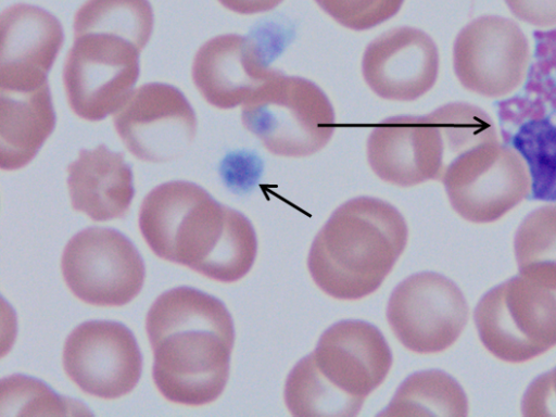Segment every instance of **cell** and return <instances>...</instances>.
<instances>
[{
  "instance_id": "cell-27",
  "label": "cell",
  "mask_w": 556,
  "mask_h": 417,
  "mask_svg": "<svg viewBox=\"0 0 556 417\" xmlns=\"http://www.w3.org/2000/svg\"><path fill=\"white\" fill-rule=\"evenodd\" d=\"M226 9L239 14H255L275 9L282 0H218Z\"/></svg>"
},
{
  "instance_id": "cell-16",
  "label": "cell",
  "mask_w": 556,
  "mask_h": 417,
  "mask_svg": "<svg viewBox=\"0 0 556 417\" xmlns=\"http://www.w3.org/2000/svg\"><path fill=\"white\" fill-rule=\"evenodd\" d=\"M279 71L269 67L251 38L228 34L206 41L192 64V80L202 97L218 109L243 104Z\"/></svg>"
},
{
  "instance_id": "cell-18",
  "label": "cell",
  "mask_w": 556,
  "mask_h": 417,
  "mask_svg": "<svg viewBox=\"0 0 556 417\" xmlns=\"http://www.w3.org/2000/svg\"><path fill=\"white\" fill-rule=\"evenodd\" d=\"M67 187L72 207L96 222L127 214L135 194L132 172L124 155L104 144L81 150L67 166Z\"/></svg>"
},
{
  "instance_id": "cell-11",
  "label": "cell",
  "mask_w": 556,
  "mask_h": 417,
  "mask_svg": "<svg viewBox=\"0 0 556 417\" xmlns=\"http://www.w3.org/2000/svg\"><path fill=\"white\" fill-rule=\"evenodd\" d=\"M530 65V48L521 28L497 15L480 16L457 35L453 47L454 72L462 86L485 98L516 91Z\"/></svg>"
},
{
  "instance_id": "cell-26",
  "label": "cell",
  "mask_w": 556,
  "mask_h": 417,
  "mask_svg": "<svg viewBox=\"0 0 556 417\" xmlns=\"http://www.w3.org/2000/svg\"><path fill=\"white\" fill-rule=\"evenodd\" d=\"M520 21L540 28L556 26V0H505Z\"/></svg>"
},
{
  "instance_id": "cell-25",
  "label": "cell",
  "mask_w": 556,
  "mask_h": 417,
  "mask_svg": "<svg viewBox=\"0 0 556 417\" xmlns=\"http://www.w3.org/2000/svg\"><path fill=\"white\" fill-rule=\"evenodd\" d=\"M522 413L527 416L556 415V368L532 382L522 401Z\"/></svg>"
},
{
  "instance_id": "cell-9",
  "label": "cell",
  "mask_w": 556,
  "mask_h": 417,
  "mask_svg": "<svg viewBox=\"0 0 556 417\" xmlns=\"http://www.w3.org/2000/svg\"><path fill=\"white\" fill-rule=\"evenodd\" d=\"M139 53L135 45L117 36H74L63 67V84L72 111L91 122L115 112L138 79Z\"/></svg>"
},
{
  "instance_id": "cell-1",
  "label": "cell",
  "mask_w": 556,
  "mask_h": 417,
  "mask_svg": "<svg viewBox=\"0 0 556 417\" xmlns=\"http://www.w3.org/2000/svg\"><path fill=\"white\" fill-rule=\"evenodd\" d=\"M153 381L168 401H215L229 377L235 342L231 316L218 299L190 287L162 293L146 317Z\"/></svg>"
},
{
  "instance_id": "cell-2",
  "label": "cell",
  "mask_w": 556,
  "mask_h": 417,
  "mask_svg": "<svg viewBox=\"0 0 556 417\" xmlns=\"http://www.w3.org/2000/svg\"><path fill=\"white\" fill-rule=\"evenodd\" d=\"M139 228L160 258L222 282L244 277L256 256L250 220L189 181H169L151 190L140 207Z\"/></svg>"
},
{
  "instance_id": "cell-14",
  "label": "cell",
  "mask_w": 556,
  "mask_h": 417,
  "mask_svg": "<svg viewBox=\"0 0 556 417\" xmlns=\"http://www.w3.org/2000/svg\"><path fill=\"white\" fill-rule=\"evenodd\" d=\"M67 377L85 393L113 400L137 386L142 357L131 331L115 321L90 320L67 337L62 356Z\"/></svg>"
},
{
  "instance_id": "cell-21",
  "label": "cell",
  "mask_w": 556,
  "mask_h": 417,
  "mask_svg": "<svg viewBox=\"0 0 556 417\" xmlns=\"http://www.w3.org/2000/svg\"><path fill=\"white\" fill-rule=\"evenodd\" d=\"M152 28L153 12L148 0H87L74 17V36H117L140 51L148 43Z\"/></svg>"
},
{
  "instance_id": "cell-13",
  "label": "cell",
  "mask_w": 556,
  "mask_h": 417,
  "mask_svg": "<svg viewBox=\"0 0 556 417\" xmlns=\"http://www.w3.org/2000/svg\"><path fill=\"white\" fill-rule=\"evenodd\" d=\"M113 123L127 150L152 163L181 155L197 132L195 114L186 97L161 83L130 92L115 111Z\"/></svg>"
},
{
  "instance_id": "cell-3",
  "label": "cell",
  "mask_w": 556,
  "mask_h": 417,
  "mask_svg": "<svg viewBox=\"0 0 556 417\" xmlns=\"http://www.w3.org/2000/svg\"><path fill=\"white\" fill-rule=\"evenodd\" d=\"M402 214L388 202L359 197L339 206L315 237L307 267L315 283L339 300L375 292L407 242Z\"/></svg>"
},
{
  "instance_id": "cell-20",
  "label": "cell",
  "mask_w": 556,
  "mask_h": 417,
  "mask_svg": "<svg viewBox=\"0 0 556 417\" xmlns=\"http://www.w3.org/2000/svg\"><path fill=\"white\" fill-rule=\"evenodd\" d=\"M467 399L455 379L441 370L408 376L379 416H465Z\"/></svg>"
},
{
  "instance_id": "cell-15",
  "label": "cell",
  "mask_w": 556,
  "mask_h": 417,
  "mask_svg": "<svg viewBox=\"0 0 556 417\" xmlns=\"http://www.w3.org/2000/svg\"><path fill=\"white\" fill-rule=\"evenodd\" d=\"M366 84L380 98L413 101L427 93L439 73V52L425 31L393 28L372 40L362 60Z\"/></svg>"
},
{
  "instance_id": "cell-7",
  "label": "cell",
  "mask_w": 556,
  "mask_h": 417,
  "mask_svg": "<svg viewBox=\"0 0 556 417\" xmlns=\"http://www.w3.org/2000/svg\"><path fill=\"white\" fill-rule=\"evenodd\" d=\"M241 119L269 152L288 157L316 153L334 131V111L325 92L280 71L242 104Z\"/></svg>"
},
{
  "instance_id": "cell-4",
  "label": "cell",
  "mask_w": 556,
  "mask_h": 417,
  "mask_svg": "<svg viewBox=\"0 0 556 417\" xmlns=\"http://www.w3.org/2000/svg\"><path fill=\"white\" fill-rule=\"evenodd\" d=\"M391 365V350L377 327L362 320L339 321L291 369L286 405L293 416L354 417Z\"/></svg>"
},
{
  "instance_id": "cell-17",
  "label": "cell",
  "mask_w": 556,
  "mask_h": 417,
  "mask_svg": "<svg viewBox=\"0 0 556 417\" xmlns=\"http://www.w3.org/2000/svg\"><path fill=\"white\" fill-rule=\"evenodd\" d=\"M55 125L47 80L0 84V166L14 170L27 165Z\"/></svg>"
},
{
  "instance_id": "cell-24",
  "label": "cell",
  "mask_w": 556,
  "mask_h": 417,
  "mask_svg": "<svg viewBox=\"0 0 556 417\" xmlns=\"http://www.w3.org/2000/svg\"><path fill=\"white\" fill-rule=\"evenodd\" d=\"M336 22L353 30L372 28L401 9L404 0H315Z\"/></svg>"
},
{
  "instance_id": "cell-22",
  "label": "cell",
  "mask_w": 556,
  "mask_h": 417,
  "mask_svg": "<svg viewBox=\"0 0 556 417\" xmlns=\"http://www.w3.org/2000/svg\"><path fill=\"white\" fill-rule=\"evenodd\" d=\"M510 143L527 165L531 198L556 202V125L547 117L523 122Z\"/></svg>"
},
{
  "instance_id": "cell-28",
  "label": "cell",
  "mask_w": 556,
  "mask_h": 417,
  "mask_svg": "<svg viewBox=\"0 0 556 417\" xmlns=\"http://www.w3.org/2000/svg\"><path fill=\"white\" fill-rule=\"evenodd\" d=\"M554 31L556 33V29H554Z\"/></svg>"
},
{
  "instance_id": "cell-12",
  "label": "cell",
  "mask_w": 556,
  "mask_h": 417,
  "mask_svg": "<svg viewBox=\"0 0 556 417\" xmlns=\"http://www.w3.org/2000/svg\"><path fill=\"white\" fill-rule=\"evenodd\" d=\"M387 318L399 341L418 354L450 348L468 318L466 300L448 278L431 271L403 280L390 295Z\"/></svg>"
},
{
  "instance_id": "cell-5",
  "label": "cell",
  "mask_w": 556,
  "mask_h": 417,
  "mask_svg": "<svg viewBox=\"0 0 556 417\" xmlns=\"http://www.w3.org/2000/svg\"><path fill=\"white\" fill-rule=\"evenodd\" d=\"M495 138V126L484 111L448 103L427 115L393 116L377 124L367 140V159L383 181L412 187L441 180L454 159Z\"/></svg>"
},
{
  "instance_id": "cell-19",
  "label": "cell",
  "mask_w": 556,
  "mask_h": 417,
  "mask_svg": "<svg viewBox=\"0 0 556 417\" xmlns=\"http://www.w3.org/2000/svg\"><path fill=\"white\" fill-rule=\"evenodd\" d=\"M0 35V74L47 76L64 39L55 16L25 3L3 10Z\"/></svg>"
},
{
  "instance_id": "cell-23",
  "label": "cell",
  "mask_w": 556,
  "mask_h": 417,
  "mask_svg": "<svg viewBox=\"0 0 556 417\" xmlns=\"http://www.w3.org/2000/svg\"><path fill=\"white\" fill-rule=\"evenodd\" d=\"M519 269L533 265L556 264V204L529 214L515 238Z\"/></svg>"
},
{
  "instance_id": "cell-6",
  "label": "cell",
  "mask_w": 556,
  "mask_h": 417,
  "mask_svg": "<svg viewBox=\"0 0 556 417\" xmlns=\"http://www.w3.org/2000/svg\"><path fill=\"white\" fill-rule=\"evenodd\" d=\"M484 346L520 363L556 345V264L533 265L489 291L475 312Z\"/></svg>"
},
{
  "instance_id": "cell-10",
  "label": "cell",
  "mask_w": 556,
  "mask_h": 417,
  "mask_svg": "<svg viewBox=\"0 0 556 417\" xmlns=\"http://www.w3.org/2000/svg\"><path fill=\"white\" fill-rule=\"evenodd\" d=\"M61 269L71 292L97 306H122L140 292L144 264L135 245L119 231L90 227L65 245Z\"/></svg>"
},
{
  "instance_id": "cell-8",
  "label": "cell",
  "mask_w": 556,
  "mask_h": 417,
  "mask_svg": "<svg viewBox=\"0 0 556 417\" xmlns=\"http://www.w3.org/2000/svg\"><path fill=\"white\" fill-rule=\"evenodd\" d=\"M452 207L472 223L501 218L530 193V176L521 156L497 139L454 159L441 179Z\"/></svg>"
}]
</instances>
